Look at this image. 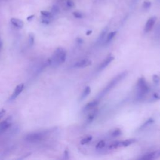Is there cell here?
I'll return each mask as SVG.
<instances>
[{
    "mask_svg": "<svg viewBox=\"0 0 160 160\" xmlns=\"http://www.w3.org/2000/svg\"><path fill=\"white\" fill-rule=\"evenodd\" d=\"M11 23H12V25H14V26L19 28H21L23 25H24V23L22 20L18 19V18H11Z\"/></svg>",
    "mask_w": 160,
    "mask_h": 160,
    "instance_id": "4fadbf2b",
    "label": "cell"
},
{
    "mask_svg": "<svg viewBox=\"0 0 160 160\" xmlns=\"http://www.w3.org/2000/svg\"><path fill=\"white\" fill-rule=\"evenodd\" d=\"M136 141H137V139H135V138L128 139V140H125L122 141H119V143H118L119 148L129 146L130 145H132V144H133L134 143H135Z\"/></svg>",
    "mask_w": 160,
    "mask_h": 160,
    "instance_id": "8fae6325",
    "label": "cell"
},
{
    "mask_svg": "<svg viewBox=\"0 0 160 160\" xmlns=\"http://www.w3.org/2000/svg\"><path fill=\"white\" fill-rule=\"evenodd\" d=\"M76 41H77V42H78V43H79V44H81V43H82L83 42V40L82 38H78Z\"/></svg>",
    "mask_w": 160,
    "mask_h": 160,
    "instance_id": "d6a6232c",
    "label": "cell"
},
{
    "mask_svg": "<svg viewBox=\"0 0 160 160\" xmlns=\"http://www.w3.org/2000/svg\"><path fill=\"white\" fill-rule=\"evenodd\" d=\"M41 14H42L43 17L48 18H50V19L51 18L53 17L52 13L51 12L48 11H42Z\"/></svg>",
    "mask_w": 160,
    "mask_h": 160,
    "instance_id": "ffe728a7",
    "label": "cell"
},
{
    "mask_svg": "<svg viewBox=\"0 0 160 160\" xmlns=\"http://www.w3.org/2000/svg\"><path fill=\"white\" fill-rule=\"evenodd\" d=\"M24 87H25V85H24L23 83H21V84L18 85L17 87H16V88L14 89L13 94H11V97L10 98V100L13 101V100L17 98L20 95V94L23 91V90L24 89Z\"/></svg>",
    "mask_w": 160,
    "mask_h": 160,
    "instance_id": "52a82bcc",
    "label": "cell"
},
{
    "mask_svg": "<svg viewBox=\"0 0 160 160\" xmlns=\"http://www.w3.org/2000/svg\"><path fill=\"white\" fill-rule=\"evenodd\" d=\"M66 58V51L61 47L56 49L52 57L48 60V65L56 67L58 66L65 61Z\"/></svg>",
    "mask_w": 160,
    "mask_h": 160,
    "instance_id": "6da1fadb",
    "label": "cell"
},
{
    "mask_svg": "<svg viewBox=\"0 0 160 160\" xmlns=\"http://www.w3.org/2000/svg\"><path fill=\"white\" fill-rule=\"evenodd\" d=\"M114 59H115V57H113V56H111V55L108 56V57H106V58L100 64V65L98 68V70L101 71L105 69V68H106L109 65V64L114 60Z\"/></svg>",
    "mask_w": 160,
    "mask_h": 160,
    "instance_id": "ba28073f",
    "label": "cell"
},
{
    "mask_svg": "<svg viewBox=\"0 0 160 160\" xmlns=\"http://www.w3.org/2000/svg\"><path fill=\"white\" fill-rule=\"evenodd\" d=\"M11 118L8 117L2 123H0V134L5 132L11 125Z\"/></svg>",
    "mask_w": 160,
    "mask_h": 160,
    "instance_id": "5b68a950",
    "label": "cell"
},
{
    "mask_svg": "<svg viewBox=\"0 0 160 160\" xmlns=\"http://www.w3.org/2000/svg\"><path fill=\"white\" fill-rule=\"evenodd\" d=\"M5 113H6V111L5 109H2L0 110V119H1L4 116Z\"/></svg>",
    "mask_w": 160,
    "mask_h": 160,
    "instance_id": "4dcf8cb0",
    "label": "cell"
},
{
    "mask_svg": "<svg viewBox=\"0 0 160 160\" xmlns=\"http://www.w3.org/2000/svg\"><path fill=\"white\" fill-rule=\"evenodd\" d=\"M91 33H92V31H91V30L88 31L86 32V35H90Z\"/></svg>",
    "mask_w": 160,
    "mask_h": 160,
    "instance_id": "e575fe53",
    "label": "cell"
},
{
    "mask_svg": "<svg viewBox=\"0 0 160 160\" xmlns=\"http://www.w3.org/2000/svg\"><path fill=\"white\" fill-rule=\"evenodd\" d=\"M59 11V8L57 6H54L52 8V11L51 12L52 14H55L58 13Z\"/></svg>",
    "mask_w": 160,
    "mask_h": 160,
    "instance_id": "4316f807",
    "label": "cell"
},
{
    "mask_svg": "<svg viewBox=\"0 0 160 160\" xmlns=\"http://www.w3.org/2000/svg\"><path fill=\"white\" fill-rule=\"evenodd\" d=\"M151 6V3L149 0H145L143 3V8L145 9H148Z\"/></svg>",
    "mask_w": 160,
    "mask_h": 160,
    "instance_id": "d4e9b609",
    "label": "cell"
},
{
    "mask_svg": "<svg viewBox=\"0 0 160 160\" xmlns=\"http://www.w3.org/2000/svg\"><path fill=\"white\" fill-rule=\"evenodd\" d=\"M122 130H120L119 128H116V129L112 131L110 134L113 138H116V137H119L120 135H122Z\"/></svg>",
    "mask_w": 160,
    "mask_h": 160,
    "instance_id": "e0dca14e",
    "label": "cell"
},
{
    "mask_svg": "<svg viewBox=\"0 0 160 160\" xmlns=\"http://www.w3.org/2000/svg\"><path fill=\"white\" fill-rule=\"evenodd\" d=\"M1 48H2V42L0 41V50H1Z\"/></svg>",
    "mask_w": 160,
    "mask_h": 160,
    "instance_id": "d590c367",
    "label": "cell"
},
{
    "mask_svg": "<svg viewBox=\"0 0 160 160\" xmlns=\"http://www.w3.org/2000/svg\"><path fill=\"white\" fill-rule=\"evenodd\" d=\"M73 15L74 17L76 18H82L83 15L81 12H79V11H75L73 13Z\"/></svg>",
    "mask_w": 160,
    "mask_h": 160,
    "instance_id": "484cf974",
    "label": "cell"
},
{
    "mask_svg": "<svg viewBox=\"0 0 160 160\" xmlns=\"http://www.w3.org/2000/svg\"><path fill=\"white\" fill-rule=\"evenodd\" d=\"M154 122H155V120H154L153 118H149L148 119H147L145 123H143V125L139 128L138 131H142V130H143L144 129H145L146 127H148L149 125H151V124H153Z\"/></svg>",
    "mask_w": 160,
    "mask_h": 160,
    "instance_id": "5bb4252c",
    "label": "cell"
},
{
    "mask_svg": "<svg viewBox=\"0 0 160 160\" xmlns=\"http://www.w3.org/2000/svg\"><path fill=\"white\" fill-rule=\"evenodd\" d=\"M97 113H98V109L94 108L93 110L88 115V116H87V118L86 120V123H88V124L91 123L94 119L96 116H97Z\"/></svg>",
    "mask_w": 160,
    "mask_h": 160,
    "instance_id": "7c38bea8",
    "label": "cell"
},
{
    "mask_svg": "<svg viewBox=\"0 0 160 160\" xmlns=\"http://www.w3.org/2000/svg\"><path fill=\"white\" fill-rule=\"evenodd\" d=\"M155 159H158L160 157V149H159L158 151H155Z\"/></svg>",
    "mask_w": 160,
    "mask_h": 160,
    "instance_id": "f546056e",
    "label": "cell"
},
{
    "mask_svg": "<svg viewBox=\"0 0 160 160\" xmlns=\"http://www.w3.org/2000/svg\"><path fill=\"white\" fill-rule=\"evenodd\" d=\"M99 101H100V100L97 99V100H93V101H92L88 103H87L83 108V111L86 112V111H88L95 108V107L97 106L99 104Z\"/></svg>",
    "mask_w": 160,
    "mask_h": 160,
    "instance_id": "30bf717a",
    "label": "cell"
},
{
    "mask_svg": "<svg viewBox=\"0 0 160 160\" xmlns=\"http://www.w3.org/2000/svg\"><path fill=\"white\" fill-rule=\"evenodd\" d=\"M35 17V16L34 15H31V16H30V17H28V18H27V20L28 21H31L32 19H33V18Z\"/></svg>",
    "mask_w": 160,
    "mask_h": 160,
    "instance_id": "836d02e7",
    "label": "cell"
},
{
    "mask_svg": "<svg viewBox=\"0 0 160 160\" xmlns=\"http://www.w3.org/2000/svg\"><path fill=\"white\" fill-rule=\"evenodd\" d=\"M91 61L89 59H84L82 60H80L79 61L76 63L74 65V67L75 68H86L87 66H89L91 65Z\"/></svg>",
    "mask_w": 160,
    "mask_h": 160,
    "instance_id": "9c48e42d",
    "label": "cell"
},
{
    "mask_svg": "<svg viewBox=\"0 0 160 160\" xmlns=\"http://www.w3.org/2000/svg\"><path fill=\"white\" fill-rule=\"evenodd\" d=\"M66 5L67 6L69 7V8H71L74 6L75 4H74V2L73 1H71V0H68L67 2H66Z\"/></svg>",
    "mask_w": 160,
    "mask_h": 160,
    "instance_id": "f1b7e54d",
    "label": "cell"
},
{
    "mask_svg": "<svg viewBox=\"0 0 160 160\" xmlns=\"http://www.w3.org/2000/svg\"><path fill=\"white\" fill-rule=\"evenodd\" d=\"M156 17H151L146 22L145 26V29H144V31H145V33H148L150 31L152 30L153 29L155 24L156 21Z\"/></svg>",
    "mask_w": 160,
    "mask_h": 160,
    "instance_id": "8992f818",
    "label": "cell"
},
{
    "mask_svg": "<svg viewBox=\"0 0 160 160\" xmlns=\"http://www.w3.org/2000/svg\"><path fill=\"white\" fill-rule=\"evenodd\" d=\"M42 21V23L44 24H49L50 23V19L48 18H45V17H43Z\"/></svg>",
    "mask_w": 160,
    "mask_h": 160,
    "instance_id": "83f0119b",
    "label": "cell"
},
{
    "mask_svg": "<svg viewBox=\"0 0 160 160\" xmlns=\"http://www.w3.org/2000/svg\"><path fill=\"white\" fill-rule=\"evenodd\" d=\"M35 43V36L33 34H30L29 36V45L33 46Z\"/></svg>",
    "mask_w": 160,
    "mask_h": 160,
    "instance_id": "cb8c5ba5",
    "label": "cell"
},
{
    "mask_svg": "<svg viewBox=\"0 0 160 160\" xmlns=\"http://www.w3.org/2000/svg\"><path fill=\"white\" fill-rule=\"evenodd\" d=\"M153 81L156 85H158L160 83V76L157 75H154L153 76Z\"/></svg>",
    "mask_w": 160,
    "mask_h": 160,
    "instance_id": "603a6c76",
    "label": "cell"
},
{
    "mask_svg": "<svg viewBox=\"0 0 160 160\" xmlns=\"http://www.w3.org/2000/svg\"><path fill=\"white\" fill-rule=\"evenodd\" d=\"M152 98L154 100H160V90H157L155 91L153 95H152Z\"/></svg>",
    "mask_w": 160,
    "mask_h": 160,
    "instance_id": "7402d4cb",
    "label": "cell"
},
{
    "mask_svg": "<svg viewBox=\"0 0 160 160\" xmlns=\"http://www.w3.org/2000/svg\"><path fill=\"white\" fill-rule=\"evenodd\" d=\"M46 135L45 131L33 132L27 134L25 137L26 141L30 143H37L43 140Z\"/></svg>",
    "mask_w": 160,
    "mask_h": 160,
    "instance_id": "277c9868",
    "label": "cell"
},
{
    "mask_svg": "<svg viewBox=\"0 0 160 160\" xmlns=\"http://www.w3.org/2000/svg\"><path fill=\"white\" fill-rule=\"evenodd\" d=\"M106 33H107V28L104 29L102 33H101V35H100L99 38H98V39L97 40V43H101L103 41L104 39H105V38L106 36Z\"/></svg>",
    "mask_w": 160,
    "mask_h": 160,
    "instance_id": "ac0fdd59",
    "label": "cell"
},
{
    "mask_svg": "<svg viewBox=\"0 0 160 160\" xmlns=\"http://www.w3.org/2000/svg\"><path fill=\"white\" fill-rule=\"evenodd\" d=\"M136 90H137V97L138 100H141L148 93L149 87L145 78L142 76L138 79L136 85Z\"/></svg>",
    "mask_w": 160,
    "mask_h": 160,
    "instance_id": "3957f363",
    "label": "cell"
},
{
    "mask_svg": "<svg viewBox=\"0 0 160 160\" xmlns=\"http://www.w3.org/2000/svg\"><path fill=\"white\" fill-rule=\"evenodd\" d=\"M127 75H128V71H125L122 72V73H121L118 74L113 79H112L105 88H104L98 94V96L97 97V100H100V99H101L102 98L105 97L107 93H108L114 87L116 86V85H118L120 82L122 81V80H123Z\"/></svg>",
    "mask_w": 160,
    "mask_h": 160,
    "instance_id": "7a4b0ae2",
    "label": "cell"
},
{
    "mask_svg": "<svg viewBox=\"0 0 160 160\" xmlns=\"http://www.w3.org/2000/svg\"><path fill=\"white\" fill-rule=\"evenodd\" d=\"M65 159H68L69 158V151L66 149L65 151Z\"/></svg>",
    "mask_w": 160,
    "mask_h": 160,
    "instance_id": "1f68e13d",
    "label": "cell"
},
{
    "mask_svg": "<svg viewBox=\"0 0 160 160\" xmlns=\"http://www.w3.org/2000/svg\"><path fill=\"white\" fill-rule=\"evenodd\" d=\"M116 33H117L116 31H112V32H111V33H108L107 36H106V39H105V43H109L111 40L114 38V37L116 36Z\"/></svg>",
    "mask_w": 160,
    "mask_h": 160,
    "instance_id": "2e32d148",
    "label": "cell"
},
{
    "mask_svg": "<svg viewBox=\"0 0 160 160\" xmlns=\"http://www.w3.org/2000/svg\"><path fill=\"white\" fill-rule=\"evenodd\" d=\"M92 136L91 135H89V136H86V137H85V138H83L82 140H81V144L82 145H86V144H88L89 143L91 140H92Z\"/></svg>",
    "mask_w": 160,
    "mask_h": 160,
    "instance_id": "d6986e66",
    "label": "cell"
},
{
    "mask_svg": "<svg viewBox=\"0 0 160 160\" xmlns=\"http://www.w3.org/2000/svg\"><path fill=\"white\" fill-rule=\"evenodd\" d=\"M91 93V88L90 86H86L85 88L84 89L83 93L81 94V97H80V100L82 101L84 99H85Z\"/></svg>",
    "mask_w": 160,
    "mask_h": 160,
    "instance_id": "9a60e30c",
    "label": "cell"
},
{
    "mask_svg": "<svg viewBox=\"0 0 160 160\" xmlns=\"http://www.w3.org/2000/svg\"><path fill=\"white\" fill-rule=\"evenodd\" d=\"M105 146H106V143H105V141H104V140H101V141H100L98 143L97 146H96V148H97V149H101L104 147H105Z\"/></svg>",
    "mask_w": 160,
    "mask_h": 160,
    "instance_id": "44dd1931",
    "label": "cell"
}]
</instances>
